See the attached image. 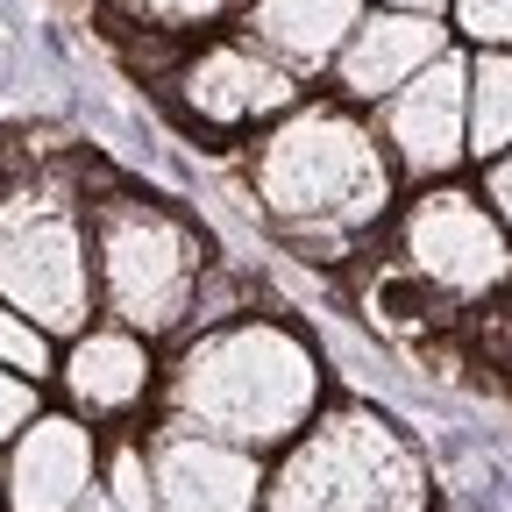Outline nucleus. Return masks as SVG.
Listing matches in <instances>:
<instances>
[{
    "label": "nucleus",
    "mask_w": 512,
    "mask_h": 512,
    "mask_svg": "<svg viewBox=\"0 0 512 512\" xmlns=\"http://www.w3.org/2000/svg\"><path fill=\"white\" fill-rule=\"evenodd\" d=\"M249 192L306 264H342V256L399 207V171L384 157L377 121L335 93L299 100L249 143Z\"/></svg>",
    "instance_id": "f257e3e1"
},
{
    "label": "nucleus",
    "mask_w": 512,
    "mask_h": 512,
    "mask_svg": "<svg viewBox=\"0 0 512 512\" xmlns=\"http://www.w3.org/2000/svg\"><path fill=\"white\" fill-rule=\"evenodd\" d=\"M320 349L271 313H235L221 328L185 335L164 384H157V420L185 434L235 441L249 456L292 448L320 413Z\"/></svg>",
    "instance_id": "f03ea898"
},
{
    "label": "nucleus",
    "mask_w": 512,
    "mask_h": 512,
    "mask_svg": "<svg viewBox=\"0 0 512 512\" xmlns=\"http://www.w3.org/2000/svg\"><path fill=\"white\" fill-rule=\"evenodd\" d=\"M93 228V299L107 320L136 328L143 342H185L192 335V306L214 271L207 235L192 214L150 192H100L86 200Z\"/></svg>",
    "instance_id": "7ed1b4c3"
},
{
    "label": "nucleus",
    "mask_w": 512,
    "mask_h": 512,
    "mask_svg": "<svg viewBox=\"0 0 512 512\" xmlns=\"http://www.w3.org/2000/svg\"><path fill=\"white\" fill-rule=\"evenodd\" d=\"M256 512H427V456L399 420L370 406L313 413V427L278 448Z\"/></svg>",
    "instance_id": "20e7f679"
},
{
    "label": "nucleus",
    "mask_w": 512,
    "mask_h": 512,
    "mask_svg": "<svg viewBox=\"0 0 512 512\" xmlns=\"http://www.w3.org/2000/svg\"><path fill=\"white\" fill-rule=\"evenodd\" d=\"M0 299L29 313L43 335L72 342L100 320L93 299V228L86 200L50 178L0 192Z\"/></svg>",
    "instance_id": "39448f33"
},
{
    "label": "nucleus",
    "mask_w": 512,
    "mask_h": 512,
    "mask_svg": "<svg viewBox=\"0 0 512 512\" xmlns=\"http://www.w3.org/2000/svg\"><path fill=\"white\" fill-rule=\"evenodd\" d=\"M392 264L427 285L441 306H477L491 292L512 285V235L505 221L491 214L484 192L441 178V185H420L413 200L392 214Z\"/></svg>",
    "instance_id": "423d86ee"
},
{
    "label": "nucleus",
    "mask_w": 512,
    "mask_h": 512,
    "mask_svg": "<svg viewBox=\"0 0 512 512\" xmlns=\"http://www.w3.org/2000/svg\"><path fill=\"white\" fill-rule=\"evenodd\" d=\"M171 100L185 107L192 128L249 136V128H271L278 114H292V107L306 100V79L285 72L264 43H249V36L235 29V36L192 43V50L171 64Z\"/></svg>",
    "instance_id": "0eeeda50"
},
{
    "label": "nucleus",
    "mask_w": 512,
    "mask_h": 512,
    "mask_svg": "<svg viewBox=\"0 0 512 512\" xmlns=\"http://www.w3.org/2000/svg\"><path fill=\"white\" fill-rule=\"evenodd\" d=\"M399 185H441L470 164V50L434 57L384 107H370Z\"/></svg>",
    "instance_id": "6e6552de"
},
{
    "label": "nucleus",
    "mask_w": 512,
    "mask_h": 512,
    "mask_svg": "<svg viewBox=\"0 0 512 512\" xmlns=\"http://www.w3.org/2000/svg\"><path fill=\"white\" fill-rule=\"evenodd\" d=\"M143 456H150L157 512H256V505H264L271 463L249 456V448H235V441L185 434V427L157 420L143 434Z\"/></svg>",
    "instance_id": "1a4fd4ad"
},
{
    "label": "nucleus",
    "mask_w": 512,
    "mask_h": 512,
    "mask_svg": "<svg viewBox=\"0 0 512 512\" xmlns=\"http://www.w3.org/2000/svg\"><path fill=\"white\" fill-rule=\"evenodd\" d=\"M100 427L79 413H36L0 448V498L8 512H79V498L100 484Z\"/></svg>",
    "instance_id": "9d476101"
},
{
    "label": "nucleus",
    "mask_w": 512,
    "mask_h": 512,
    "mask_svg": "<svg viewBox=\"0 0 512 512\" xmlns=\"http://www.w3.org/2000/svg\"><path fill=\"white\" fill-rule=\"evenodd\" d=\"M463 50L456 29H448L441 15H399V8H363V22L349 29L335 72H328V93L349 100V107H384L406 79H420L434 57Z\"/></svg>",
    "instance_id": "9b49d317"
},
{
    "label": "nucleus",
    "mask_w": 512,
    "mask_h": 512,
    "mask_svg": "<svg viewBox=\"0 0 512 512\" xmlns=\"http://www.w3.org/2000/svg\"><path fill=\"white\" fill-rule=\"evenodd\" d=\"M157 384H164L157 342H143L121 320H93L57 356V392L72 399L79 420H136L143 406H157Z\"/></svg>",
    "instance_id": "f8f14e48"
},
{
    "label": "nucleus",
    "mask_w": 512,
    "mask_h": 512,
    "mask_svg": "<svg viewBox=\"0 0 512 512\" xmlns=\"http://www.w3.org/2000/svg\"><path fill=\"white\" fill-rule=\"evenodd\" d=\"M363 8H370V0H242L235 29L249 43H264L285 72L328 79L342 43H349V29L363 22Z\"/></svg>",
    "instance_id": "ddd939ff"
},
{
    "label": "nucleus",
    "mask_w": 512,
    "mask_h": 512,
    "mask_svg": "<svg viewBox=\"0 0 512 512\" xmlns=\"http://www.w3.org/2000/svg\"><path fill=\"white\" fill-rule=\"evenodd\" d=\"M512 150V50H470V164Z\"/></svg>",
    "instance_id": "4468645a"
},
{
    "label": "nucleus",
    "mask_w": 512,
    "mask_h": 512,
    "mask_svg": "<svg viewBox=\"0 0 512 512\" xmlns=\"http://www.w3.org/2000/svg\"><path fill=\"white\" fill-rule=\"evenodd\" d=\"M235 8L242 0H107V22L171 36V43H207V36H221V22H235Z\"/></svg>",
    "instance_id": "2eb2a0df"
},
{
    "label": "nucleus",
    "mask_w": 512,
    "mask_h": 512,
    "mask_svg": "<svg viewBox=\"0 0 512 512\" xmlns=\"http://www.w3.org/2000/svg\"><path fill=\"white\" fill-rule=\"evenodd\" d=\"M79 512H157V491H150V456L136 434H121L100 463V484L79 498Z\"/></svg>",
    "instance_id": "dca6fc26"
},
{
    "label": "nucleus",
    "mask_w": 512,
    "mask_h": 512,
    "mask_svg": "<svg viewBox=\"0 0 512 512\" xmlns=\"http://www.w3.org/2000/svg\"><path fill=\"white\" fill-rule=\"evenodd\" d=\"M0 370H15L29 384L57 377V335H43L29 313H15L8 299H0Z\"/></svg>",
    "instance_id": "f3484780"
},
{
    "label": "nucleus",
    "mask_w": 512,
    "mask_h": 512,
    "mask_svg": "<svg viewBox=\"0 0 512 512\" xmlns=\"http://www.w3.org/2000/svg\"><path fill=\"white\" fill-rule=\"evenodd\" d=\"M448 29L463 50H512V0H448Z\"/></svg>",
    "instance_id": "a211bd4d"
},
{
    "label": "nucleus",
    "mask_w": 512,
    "mask_h": 512,
    "mask_svg": "<svg viewBox=\"0 0 512 512\" xmlns=\"http://www.w3.org/2000/svg\"><path fill=\"white\" fill-rule=\"evenodd\" d=\"M36 413H43V384L15 377V370H0V448H8V441H15Z\"/></svg>",
    "instance_id": "6ab92c4d"
},
{
    "label": "nucleus",
    "mask_w": 512,
    "mask_h": 512,
    "mask_svg": "<svg viewBox=\"0 0 512 512\" xmlns=\"http://www.w3.org/2000/svg\"><path fill=\"white\" fill-rule=\"evenodd\" d=\"M484 200H491V214H498V221H505V235H512V150L484 164Z\"/></svg>",
    "instance_id": "aec40b11"
},
{
    "label": "nucleus",
    "mask_w": 512,
    "mask_h": 512,
    "mask_svg": "<svg viewBox=\"0 0 512 512\" xmlns=\"http://www.w3.org/2000/svg\"><path fill=\"white\" fill-rule=\"evenodd\" d=\"M370 8H399V15H441V22H448V0H370Z\"/></svg>",
    "instance_id": "412c9836"
},
{
    "label": "nucleus",
    "mask_w": 512,
    "mask_h": 512,
    "mask_svg": "<svg viewBox=\"0 0 512 512\" xmlns=\"http://www.w3.org/2000/svg\"><path fill=\"white\" fill-rule=\"evenodd\" d=\"M0 512H8V498H0Z\"/></svg>",
    "instance_id": "4be33fe9"
}]
</instances>
